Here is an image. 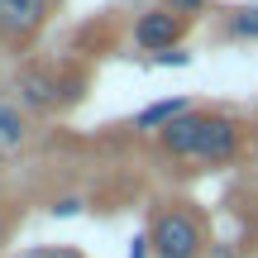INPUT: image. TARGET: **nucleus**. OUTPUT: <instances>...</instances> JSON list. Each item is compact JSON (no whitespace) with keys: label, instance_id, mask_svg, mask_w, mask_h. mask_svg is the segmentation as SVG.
I'll use <instances>...</instances> for the list:
<instances>
[{"label":"nucleus","instance_id":"obj_5","mask_svg":"<svg viewBox=\"0 0 258 258\" xmlns=\"http://www.w3.org/2000/svg\"><path fill=\"white\" fill-rule=\"evenodd\" d=\"M48 15V0H0V34L5 38H29Z\"/></svg>","mask_w":258,"mask_h":258},{"label":"nucleus","instance_id":"obj_8","mask_svg":"<svg viewBox=\"0 0 258 258\" xmlns=\"http://www.w3.org/2000/svg\"><path fill=\"white\" fill-rule=\"evenodd\" d=\"M186 110H191V105H186L182 96H172V101H153L148 110H139V115H134V129H167L172 120H182Z\"/></svg>","mask_w":258,"mask_h":258},{"label":"nucleus","instance_id":"obj_2","mask_svg":"<svg viewBox=\"0 0 258 258\" xmlns=\"http://www.w3.org/2000/svg\"><path fill=\"white\" fill-rule=\"evenodd\" d=\"M182 29H186V19L172 15V10H144L139 24H134V43L148 48V53H167L182 38Z\"/></svg>","mask_w":258,"mask_h":258},{"label":"nucleus","instance_id":"obj_1","mask_svg":"<svg viewBox=\"0 0 258 258\" xmlns=\"http://www.w3.org/2000/svg\"><path fill=\"white\" fill-rule=\"evenodd\" d=\"M148 244H153L158 258H201V249H206L196 215L182 211V206H167V211H158L153 230H148Z\"/></svg>","mask_w":258,"mask_h":258},{"label":"nucleus","instance_id":"obj_7","mask_svg":"<svg viewBox=\"0 0 258 258\" xmlns=\"http://www.w3.org/2000/svg\"><path fill=\"white\" fill-rule=\"evenodd\" d=\"M24 115H19V105H10V101H0V163H5L10 153H19L24 148Z\"/></svg>","mask_w":258,"mask_h":258},{"label":"nucleus","instance_id":"obj_12","mask_svg":"<svg viewBox=\"0 0 258 258\" xmlns=\"http://www.w3.org/2000/svg\"><path fill=\"white\" fill-rule=\"evenodd\" d=\"M148 253H153L148 234H134V239H129V258H148Z\"/></svg>","mask_w":258,"mask_h":258},{"label":"nucleus","instance_id":"obj_9","mask_svg":"<svg viewBox=\"0 0 258 258\" xmlns=\"http://www.w3.org/2000/svg\"><path fill=\"white\" fill-rule=\"evenodd\" d=\"M230 34H239V38H258V5H253V10H239V15L230 19Z\"/></svg>","mask_w":258,"mask_h":258},{"label":"nucleus","instance_id":"obj_3","mask_svg":"<svg viewBox=\"0 0 258 258\" xmlns=\"http://www.w3.org/2000/svg\"><path fill=\"white\" fill-rule=\"evenodd\" d=\"M234 153H239V124H234L230 115H206L196 158H201V163H230Z\"/></svg>","mask_w":258,"mask_h":258},{"label":"nucleus","instance_id":"obj_11","mask_svg":"<svg viewBox=\"0 0 258 258\" xmlns=\"http://www.w3.org/2000/svg\"><path fill=\"white\" fill-rule=\"evenodd\" d=\"M153 62H158V67H186L191 57H186V53H172V48H167V53H158Z\"/></svg>","mask_w":258,"mask_h":258},{"label":"nucleus","instance_id":"obj_4","mask_svg":"<svg viewBox=\"0 0 258 258\" xmlns=\"http://www.w3.org/2000/svg\"><path fill=\"white\" fill-rule=\"evenodd\" d=\"M15 91H19V105H29V110H53L57 105V77L48 67H19Z\"/></svg>","mask_w":258,"mask_h":258},{"label":"nucleus","instance_id":"obj_10","mask_svg":"<svg viewBox=\"0 0 258 258\" xmlns=\"http://www.w3.org/2000/svg\"><path fill=\"white\" fill-rule=\"evenodd\" d=\"M167 10H172V15H201V10H206V0H167Z\"/></svg>","mask_w":258,"mask_h":258},{"label":"nucleus","instance_id":"obj_13","mask_svg":"<svg viewBox=\"0 0 258 258\" xmlns=\"http://www.w3.org/2000/svg\"><path fill=\"white\" fill-rule=\"evenodd\" d=\"M53 211H57V215H77V211H82V201H72V196H67V201H57Z\"/></svg>","mask_w":258,"mask_h":258},{"label":"nucleus","instance_id":"obj_6","mask_svg":"<svg viewBox=\"0 0 258 258\" xmlns=\"http://www.w3.org/2000/svg\"><path fill=\"white\" fill-rule=\"evenodd\" d=\"M201 129H206V115L186 110L182 120H172L167 129H158L163 153H172V158H196V148H201Z\"/></svg>","mask_w":258,"mask_h":258}]
</instances>
